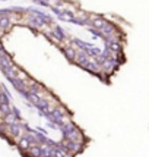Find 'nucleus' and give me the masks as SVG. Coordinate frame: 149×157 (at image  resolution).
<instances>
[{"label": "nucleus", "instance_id": "1", "mask_svg": "<svg viewBox=\"0 0 149 157\" xmlns=\"http://www.w3.org/2000/svg\"><path fill=\"white\" fill-rule=\"evenodd\" d=\"M60 131L64 140H70V141H74V143L83 144V134H82V131L72 121L69 123H66L64 126H61Z\"/></svg>", "mask_w": 149, "mask_h": 157}, {"label": "nucleus", "instance_id": "2", "mask_svg": "<svg viewBox=\"0 0 149 157\" xmlns=\"http://www.w3.org/2000/svg\"><path fill=\"white\" fill-rule=\"evenodd\" d=\"M28 12H31V13H34L35 16H38L47 27H50V25H53V16L48 13H44L41 9H37V7H27Z\"/></svg>", "mask_w": 149, "mask_h": 157}, {"label": "nucleus", "instance_id": "3", "mask_svg": "<svg viewBox=\"0 0 149 157\" xmlns=\"http://www.w3.org/2000/svg\"><path fill=\"white\" fill-rule=\"evenodd\" d=\"M27 22H28V25H29V27L35 28V29H45V28H47V25H45V24L38 18V16H35V15L31 13V12H28L27 13Z\"/></svg>", "mask_w": 149, "mask_h": 157}, {"label": "nucleus", "instance_id": "4", "mask_svg": "<svg viewBox=\"0 0 149 157\" xmlns=\"http://www.w3.org/2000/svg\"><path fill=\"white\" fill-rule=\"evenodd\" d=\"M82 69H85V71H88L89 74H95V75H101V66L94 60V59H89L83 66Z\"/></svg>", "mask_w": 149, "mask_h": 157}, {"label": "nucleus", "instance_id": "5", "mask_svg": "<svg viewBox=\"0 0 149 157\" xmlns=\"http://www.w3.org/2000/svg\"><path fill=\"white\" fill-rule=\"evenodd\" d=\"M105 44V48H108L110 52L113 53V56H120L123 55V48H124V46H123V43H118V41H115V43H104Z\"/></svg>", "mask_w": 149, "mask_h": 157}, {"label": "nucleus", "instance_id": "6", "mask_svg": "<svg viewBox=\"0 0 149 157\" xmlns=\"http://www.w3.org/2000/svg\"><path fill=\"white\" fill-rule=\"evenodd\" d=\"M60 50H61V53H63V56H64L69 62H74L76 48H73L70 44H67V46H60Z\"/></svg>", "mask_w": 149, "mask_h": 157}, {"label": "nucleus", "instance_id": "7", "mask_svg": "<svg viewBox=\"0 0 149 157\" xmlns=\"http://www.w3.org/2000/svg\"><path fill=\"white\" fill-rule=\"evenodd\" d=\"M88 60H89V57H88V55H86L83 50H76V57H74L73 63H76L79 68H82V66H83Z\"/></svg>", "mask_w": 149, "mask_h": 157}, {"label": "nucleus", "instance_id": "8", "mask_svg": "<svg viewBox=\"0 0 149 157\" xmlns=\"http://www.w3.org/2000/svg\"><path fill=\"white\" fill-rule=\"evenodd\" d=\"M13 21H12V15L10 16H0V31H7L9 28H12Z\"/></svg>", "mask_w": 149, "mask_h": 157}, {"label": "nucleus", "instance_id": "9", "mask_svg": "<svg viewBox=\"0 0 149 157\" xmlns=\"http://www.w3.org/2000/svg\"><path fill=\"white\" fill-rule=\"evenodd\" d=\"M27 157H41V145L40 144H35L31 145L27 150V153H24Z\"/></svg>", "mask_w": 149, "mask_h": 157}, {"label": "nucleus", "instance_id": "10", "mask_svg": "<svg viewBox=\"0 0 149 157\" xmlns=\"http://www.w3.org/2000/svg\"><path fill=\"white\" fill-rule=\"evenodd\" d=\"M15 144H16V147L19 148L20 153H27V150L29 148V147H31L29 141H28V140H27L25 137H24V135H22V137H20L19 140H18V141H16Z\"/></svg>", "mask_w": 149, "mask_h": 157}, {"label": "nucleus", "instance_id": "11", "mask_svg": "<svg viewBox=\"0 0 149 157\" xmlns=\"http://www.w3.org/2000/svg\"><path fill=\"white\" fill-rule=\"evenodd\" d=\"M0 104H10V97L0 88Z\"/></svg>", "mask_w": 149, "mask_h": 157}, {"label": "nucleus", "instance_id": "12", "mask_svg": "<svg viewBox=\"0 0 149 157\" xmlns=\"http://www.w3.org/2000/svg\"><path fill=\"white\" fill-rule=\"evenodd\" d=\"M88 31L91 34L94 35V38H104V34H102L100 29H96V28H92V27H88Z\"/></svg>", "mask_w": 149, "mask_h": 157}, {"label": "nucleus", "instance_id": "13", "mask_svg": "<svg viewBox=\"0 0 149 157\" xmlns=\"http://www.w3.org/2000/svg\"><path fill=\"white\" fill-rule=\"evenodd\" d=\"M12 113H13L16 122H22V116H20V112H19V109H18V107L12 106Z\"/></svg>", "mask_w": 149, "mask_h": 157}, {"label": "nucleus", "instance_id": "14", "mask_svg": "<svg viewBox=\"0 0 149 157\" xmlns=\"http://www.w3.org/2000/svg\"><path fill=\"white\" fill-rule=\"evenodd\" d=\"M35 5H38V6H42V7H48V0H32Z\"/></svg>", "mask_w": 149, "mask_h": 157}, {"label": "nucleus", "instance_id": "15", "mask_svg": "<svg viewBox=\"0 0 149 157\" xmlns=\"http://www.w3.org/2000/svg\"><path fill=\"white\" fill-rule=\"evenodd\" d=\"M0 2H6V0H0Z\"/></svg>", "mask_w": 149, "mask_h": 157}]
</instances>
